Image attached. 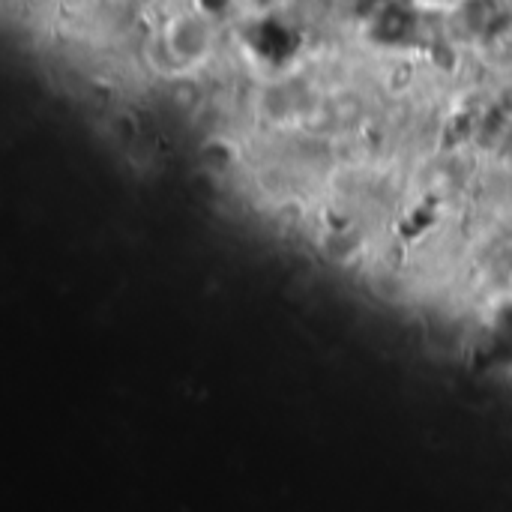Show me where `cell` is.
<instances>
[{
  "mask_svg": "<svg viewBox=\"0 0 512 512\" xmlns=\"http://www.w3.org/2000/svg\"><path fill=\"white\" fill-rule=\"evenodd\" d=\"M213 45V33L207 18L201 15H177L165 27V48L177 60H201Z\"/></svg>",
  "mask_w": 512,
  "mask_h": 512,
  "instance_id": "obj_2",
  "label": "cell"
},
{
  "mask_svg": "<svg viewBox=\"0 0 512 512\" xmlns=\"http://www.w3.org/2000/svg\"><path fill=\"white\" fill-rule=\"evenodd\" d=\"M420 21L411 3L405 0H387L369 15V33L381 45H405L414 39Z\"/></svg>",
  "mask_w": 512,
  "mask_h": 512,
  "instance_id": "obj_1",
  "label": "cell"
},
{
  "mask_svg": "<svg viewBox=\"0 0 512 512\" xmlns=\"http://www.w3.org/2000/svg\"><path fill=\"white\" fill-rule=\"evenodd\" d=\"M498 3H504V6H507V9H510V6H512V0H498Z\"/></svg>",
  "mask_w": 512,
  "mask_h": 512,
  "instance_id": "obj_4",
  "label": "cell"
},
{
  "mask_svg": "<svg viewBox=\"0 0 512 512\" xmlns=\"http://www.w3.org/2000/svg\"><path fill=\"white\" fill-rule=\"evenodd\" d=\"M351 3L357 6V12H369V15H372V12H375L378 6H384L387 0H351Z\"/></svg>",
  "mask_w": 512,
  "mask_h": 512,
  "instance_id": "obj_3",
  "label": "cell"
}]
</instances>
